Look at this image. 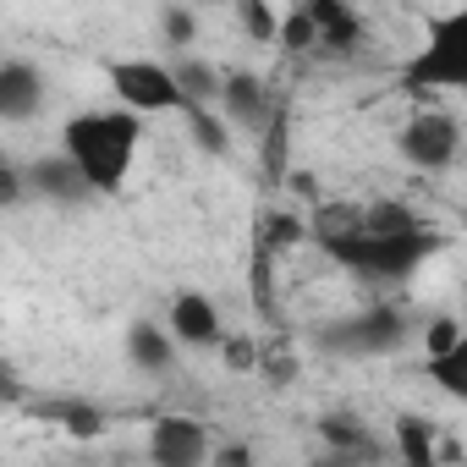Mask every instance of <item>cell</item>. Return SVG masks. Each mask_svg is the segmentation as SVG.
<instances>
[{
    "label": "cell",
    "instance_id": "obj_3",
    "mask_svg": "<svg viewBox=\"0 0 467 467\" xmlns=\"http://www.w3.org/2000/svg\"><path fill=\"white\" fill-rule=\"evenodd\" d=\"M396 88L401 94H418V99L467 94V6L440 12V17L423 23V39L396 67Z\"/></svg>",
    "mask_w": 467,
    "mask_h": 467
},
{
    "label": "cell",
    "instance_id": "obj_14",
    "mask_svg": "<svg viewBox=\"0 0 467 467\" xmlns=\"http://www.w3.org/2000/svg\"><path fill=\"white\" fill-rule=\"evenodd\" d=\"M171 72H176V88L187 99V116L192 110H220V88H225V72L203 56H171Z\"/></svg>",
    "mask_w": 467,
    "mask_h": 467
},
{
    "label": "cell",
    "instance_id": "obj_9",
    "mask_svg": "<svg viewBox=\"0 0 467 467\" xmlns=\"http://www.w3.org/2000/svg\"><path fill=\"white\" fill-rule=\"evenodd\" d=\"M165 325H171V336L182 341V347H225L231 336H225V319H220V303L209 297V292H176L171 303H165Z\"/></svg>",
    "mask_w": 467,
    "mask_h": 467
},
{
    "label": "cell",
    "instance_id": "obj_12",
    "mask_svg": "<svg viewBox=\"0 0 467 467\" xmlns=\"http://www.w3.org/2000/svg\"><path fill=\"white\" fill-rule=\"evenodd\" d=\"M127 363L138 368V374H149V379H165L171 368H176V336H171V325L165 319H132L127 325Z\"/></svg>",
    "mask_w": 467,
    "mask_h": 467
},
{
    "label": "cell",
    "instance_id": "obj_25",
    "mask_svg": "<svg viewBox=\"0 0 467 467\" xmlns=\"http://www.w3.org/2000/svg\"><path fill=\"white\" fill-rule=\"evenodd\" d=\"M220 352H225V363H231V368H254V347H248L243 336H231Z\"/></svg>",
    "mask_w": 467,
    "mask_h": 467
},
{
    "label": "cell",
    "instance_id": "obj_10",
    "mask_svg": "<svg viewBox=\"0 0 467 467\" xmlns=\"http://www.w3.org/2000/svg\"><path fill=\"white\" fill-rule=\"evenodd\" d=\"M220 116L231 127H248V132H265L275 127V88L259 78V72H225V88H220Z\"/></svg>",
    "mask_w": 467,
    "mask_h": 467
},
{
    "label": "cell",
    "instance_id": "obj_16",
    "mask_svg": "<svg viewBox=\"0 0 467 467\" xmlns=\"http://www.w3.org/2000/svg\"><path fill=\"white\" fill-rule=\"evenodd\" d=\"M319 440L336 451V456H352V462H379V440L368 434V423L363 418H347V412H330L325 423H319Z\"/></svg>",
    "mask_w": 467,
    "mask_h": 467
},
{
    "label": "cell",
    "instance_id": "obj_27",
    "mask_svg": "<svg viewBox=\"0 0 467 467\" xmlns=\"http://www.w3.org/2000/svg\"><path fill=\"white\" fill-rule=\"evenodd\" d=\"M319 467H374V462H352V456H336V451H330V456H325Z\"/></svg>",
    "mask_w": 467,
    "mask_h": 467
},
{
    "label": "cell",
    "instance_id": "obj_13",
    "mask_svg": "<svg viewBox=\"0 0 467 467\" xmlns=\"http://www.w3.org/2000/svg\"><path fill=\"white\" fill-rule=\"evenodd\" d=\"M308 17H314V28H319V50H363V45H368L363 12L341 6V0H308Z\"/></svg>",
    "mask_w": 467,
    "mask_h": 467
},
{
    "label": "cell",
    "instance_id": "obj_26",
    "mask_svg": "<svg viewBox=\"0 0 467 467\" xmlns=\"http://www.w3.org/2000/svg\"><path fill=\"white\" fill-rule=\"evenodd\" d=\"M214 467H254V451L248 445H220L214 451Z\"/></svg>",
    "mask_w": 467,
    "mask_h": 467
},
{
    "label": "cell",
    "instance_id": "obj_20",
    "mask_svg": "<svg viewBox=\"0 0 467 467\" xmlns=\"http://www.w3.org/2000/svg\"><path fill=\"white\" fill-rule=\"evenodd\" d=\"M154 28H160V45L171 56H192V45H198V12L192 6H160Z\"/></svg>",
    "mask_w": 467,
    "mask_h": 467
},
{
    "label": "cell",
    "instance_id": "obj_7",
    "mask_svg": "<svg viewBox=\"0 0 467 467\" xmlns=\"http://www.w3.org/2000/svg\"><path fill=\"white\" fill-rule=\"evenodd\" d=\"M149 467H214V429L192 412H160L149 423Z\"/></svg>",
    "mask_w": 467,
    "mask_h": 467
},
{
    "label": "cell",
    "instance_id": "obj_11",
    "mask_svg": "<svg viewBox=\"0 0 467 467\" xmlns=\"http://www.w3.org/2000/svg\"><path fill=\"white\" fill-rule=\"evenodd\" d=\"M28 187H34V198H45V203H56V209H83V203L99 198V192L88 187V176H83L61 149L28 160Z\"/></svg>",
    "mask_w": 467,
    "mask_h": 467
},
{
    "label": "cell",
    "instance_id": "obj_6",
    "mask_svg": "<svg viewBox=\"0 0 467 467\" xmlns=\"http://www.w3.org/2000/svg\"><path fill=\"white\" fill-rule=\"evenodd\" d=\"M396 154H401L412 171L440 176V171H451V165L462 160V121H456L451 110H440V105H423V110H412L407 127L396 132Z\"/></svg>",
    "mask_w": 467,
    "mask_h": 467
},
{
    "label": "cell",
    "instance_id": "obj_8",
    "mask_svg": "<svg viewBox=\"0 0 467 467\" xmlns=\"http://www.w3.org/2000/svg\"><path fill=\"white\" fill-rule=\"evenodd\" d=\"M45 99H50V78H45L39 61H28V56L0 61V121L23 127V121H34L45 110Z\"/></svg>",
    "mask_w": 467,
    "mask_h": 467
},
{
    "label": "cell",
    "instance_id": "obj_19",
    "mask_svg": "<svg viewBox=\"0 0 467 467\" xmlns=\"http://www.w3.org/2000/svg\"><path fill=\"white\" fill-rule=\"evenodd\" d=\"M237 28L254 39V45H281V28H286V12L270 6V0H237Z\"/></svg>",
    "mask_w": 467,
    "mask_h": 467
},
{
    "label": "cell",
    "instance_id": "obj_22",
    "mask_svg": "<svg viewBox=\"0 0 467 467\" xmlns=\"http://www.w3.org/2000/svg\"><path fill=\"white\" fill-rule=\"evenodd\" d=\"M462 336H467V325H462V319H451V314H434V319L423 325V358H440V352H451Z\"/></svg>",
    "mask_w": 467,
    "mask_h": 467
},
{
    "label": "cell",
    "instance_id": "obj_21",
    "mask_svg": "<svg viewBox=\"0 0 467 467\" xmlns=\"http://www.w3.org/2000/svg\"><path fill=\"white\" fill-rule=\"evenodd\" d=\"M187 121H192V143H198L203 154H225V149H231V132H225L231 121H225L220 110H192Z\"/></svg>",
    "mask_w": 467,
    "mask_h": 467
},
{
    "label": "cell",
    "instance_id": "obj_4",
    "mask_svg": "<svg viewBox=\"0 0 467 467\" xmlns=\"http://www.w3.org/2000/svg\"><path fill=\"white\" fill-rule=\"evenodd\" d=\"M412 341V319L390 303H368V308H352V314H336L314 330V347L336 363H379V358H396L401 347Z\"/></svg>",
    "mask_w": 467,
    "mask_h": 467
},
{
    "label": "cell",
    "instance_id": "obj_2",
    "mask_svg": "<svg viewBox=\"0 0 467 467\" xmlns=\"http://www.w3.org/2000/svg\"><path fill=\"white\" fill-rule=\"evenodd\" d=\"M138 149H143V121L121 105H94L61 121V154L88 176L99 198H116L127 187Z\"/></svg>",
    "mask_w": 467,
    "mask_h": 467
},
{
    "label": "cell",
    "instance_id": "obj_24",
    "mask_svg": "<svg viewBox=\"0 0 467 467\" xmlns=\"http://www.w3.org/2000/svg\"><path fill=\"white\" fill-rule=\"evenodd\" d=\"M28 192H34L28 187V165H6V171H0V209H17Z\"/></svg>",
    "mask_w": 467,
    "mask_h": 467
},
{
    "label": "cell",
    "instance_id": "obj_23",
    "mask_svg": "<svg viewBox=\"0 0 467 467\" xmlns=\"http://www.w3.org/2000/svg\"><path fill=\"white\" fill-rule=\"evenodd\" d=\"M281 45L286 50H319V28L308 17V6H292L286 12V28H281Z\"/></svg>",
    "mask_w": 467,
    "mask_h": 467
},
{
    "label": "cell",
    "instance_id": "obj_18",
    "mask_svg": "<svg viewBox=\"0 0 467 467\" xmlns=\"http://www.w3.org/2000/svg\"><path fill=\"white\" fill-rule=\"evenodd\" d=\"M423 374L456 401V407H467V336L451 347V352H440V358H423Z\"/></svg>",
    "mask_w": 467,
    "mask_h": 467
},
{
    "label": "cell",
    "instance_id": "obj_5",
    "mask_svg": "<svg viewBox=\"0 0 467 467\" xmlns=\"http://www.w3.org/2000/svg\"><path fill=\"white\" fill-rule=\"evenodd\" d=\"M105 83L116 94L121 110H132L138 121L143 116H187V99L176 88V72L171 61H149V56H121L105 67Z\"/></svg>",
    "mask_w": 467,
    "mask_h": 467
},
{
    "label": "cell",
    "instance_id": "obj_17",
    "mask_svg": "<svg viewBox=\"0 0 467 467\" xmlns=\"http://www.w3.org/2000/svg\"><path fill=\"white\" fill-rule=\"evenodd\" d=\"M45 418L61 423L72 440H99V434H105V412L88 407L83 396H50V401H45Z\"/></svg>",
    "mask_w": 467,
    "mask_h": 467
},
{
    "label": "cell",
    "instance_id": "obj_1",
    "mask_svg": "<svg viewBox=\"0 0 467 467\" xmlns=\"http://www.w3.org/2000/svg\"><path fill=\"white\" fill-rule=\"evenodd\" d=\"M314 243L330 265H341L347 275L368 281V286H407L429 259L445 254V237L434 225H418V231H368L358 220V203H336V209H319V220L308 225Z\"/></svg>",
    "mask_w": 467,
    "mask_h": 467
},
{
    "label": "cell",
    "instance_id": "obj_15",
    "mask_svg": "<svg viewBox=\"0 0 467 467\" xmlns=\"http://www.w3.org/2000/svg\"><path fill=\"white\" fill-rule=\"evenodd\" d=\"M390 451H396V467H440L434 423L418 418V412H401V418H396V429H390Z\"/></svg>",
    "mask_w": 467,
    "mask_h": 467
}]
</instances>
